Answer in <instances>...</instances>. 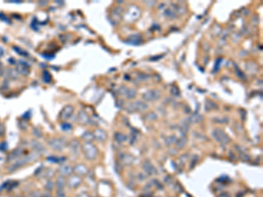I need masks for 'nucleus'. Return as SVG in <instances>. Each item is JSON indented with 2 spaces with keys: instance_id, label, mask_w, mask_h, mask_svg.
<instances>
[{
  "instance_id": "obj_8",
  "label": "nucleus",
  "mask_w": 263,
  "mask_h": 197,
  "mask_svg": "<svg viewBox=\"0 0 263 197\" xmlns=\"http://www.w3.org/2000/svg\"><path fill=\"white\" fill-rule=\"evenodd\" d=\"M57 197H65V196H64V194H63V192L58 191V194H57Z\"/></svg>"
},
{
  "instance_id": "obj_2",
  "label": "nucleus",
  "mask_w": 263,
  "mask_h": 197,
  "mask_svg": "<svg viewBox=\"0 0 263 197\" xmlns=\"http://www.w3.org/2000/svg\"><path fill=\"white\" fill-rule=\"evenodd\" d=\"M73 111H74V109L71 107V106H67V107H65L61 113V119L66 120V119L69 118L71 117V115L73 114Z\"/></svg>"
},
{
  "instance_id": "obj_4",
  "label": "nucleus",
  "mask_w": 263,
  "mask_h": 197,
  "mask_svg": "<svg viewBox=\"0 0 263 197\" xmlns=\"http://www.w3.org/2000/svg\"><path fill=\"white\" fill-rule=\"evenodd\" d=\"M80 182H81V180L77 176H75V177L70 178V180H69V186L71 188H76L80 184Z\"/></svg>"
},
{
  "instance_id": "obj_1",
  "label": "nucleus",
  "mask_w": 263,
  "mask_h": 197,
  "mask_svg": "<svg viewBox=\"0 0 263 197\" xmlns=\"http://www.w3.org/2000/svg\"><path fill=\"white\" fill-rule=\"evenodd\" d=\"M83 151L85 153V155L88 159H94L97 154V149L94 145H92L90 144H86L83 146Z\"/></svg>"
},
{
  "instance_id": "obj_5",
  "label": "nucleus",
  "mask_w": 263,
  "mask_h": 197,
  "mask_svg": "<svg viewBox=\"0 0 263 197\" xmlns=\"http://www.w3.org/2000/svg\"><path fill=\"white\" fill-rule=\"evenodd\" d=\"M59 172H60V174H61V175H68V174H69L70 173H71V168H69V166H61V168L59 169Z\"/></svg>"
},
{
  "instance_id": "obj_3",
  "label": "nucleus",
  "mask_w": 263,
  "mask_h": 197,
  "mask_svg": "<svg viewBox=\"0 0 263 197\" xmlns=\"http://www.w3.org/2000/svg\"><path fill=\"white\" fill-rule=\"evenodd\" d=\"M49 145L54 149V150H56V151H61L63 149V143L61 141L58 139H54L52 140H50L48 142Z\"/></svg>"
},
{
  "instance_id": "obj_7",
  "label": "nucleus",
  "mask_w": 263,
  "mask_h": 197,
  "mask_svg": "<svg viewBox=\"0 0 263 197\" xmlns=\"http://www.w3.org/2000/svg\"><path fill=\"white\" fill-rule=\"evenodd\" d=\"M75 171L78 174H85L87 172V169H86L85 166H77L76 168H75Z\"/></svg>"
},
{
  "instance_id": "obj_6",
  "label": "nucleus",
  "mask_w": 263,
  "mask_h": 197,
  "mask_svg": "<svg viewBox=\"0 0 263 197\" xmlns=\"http://www.w3.org/2000/svg\"><path fill=\"white\" fill-rule=\"evenodd\" d=\"M56 186L58 188H63L64 187V179L63 177H59L56 180Z\"/></svg>"
}]
</instances>
